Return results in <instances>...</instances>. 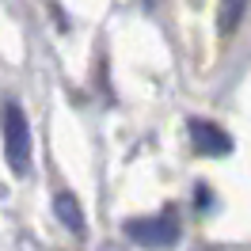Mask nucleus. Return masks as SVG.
Segmentation results:
<instances>
[{"mask_svg":"<svg viewBox=\"0 0 251 251\" xmlns=\"http://www.w3.org/2000/svg\"><path fill=\"white\" fill-rule=\"evenodd\" d=\"M122 228L137 244H175L179 240V221H175L172 209L160 213V217H129Z\"/></svg>","mask_w":251,"mask_h":251,"instance_id":"nucleus-2","label":"nucleus"},{"mask_svg":"<svg viewBox=\"0 0 251 251\" xmlns=\"http://www.w3.org/2000/svg\"><path fill=\"white\" fill-rule=\"evenodd\" d=\"M187 133H190L194 152H202V156H228V152H232V137H228L217 122L190 118V122H187Z\"/></svg>","mask_w":251,"mask_h":251,"instance_id":"nucleus-3","label":"nucleus"},{"mask_svg":"<svg viewBox=\"0 0 251 251\" xmlns=\"http://www.w3.org/2000/svg\"><path fill=\"white\" fill-rule=\"evenodd\" d=\"M0 126H4V156H8V168L16 175H27L31 172V126H27V114L19 110V103L4 107Z\"/></svg>","mask_w":251,"mask_h":251,"instance_id":"nucleus-1","label":"nucleus"},{"mask_svg":"<svg viewBox=\"0 0 251 251\" xmlns=\"http://www.w3.org/2000/svg\"><path fill=\"white\" fill-rule=\"evenodd\" d=\"M53 213H57V221H61L73 236H84V209H80L76 194L57 190V194H53Z\"/></svg>","mask_w":251,"mask_h":251,"instance_id":"nucleus-4","label":"nucleus"},{"mask_svg":"<svg viewBox=\"0 0 251 251\" xmlns=\"http://www.w3.org/2000/svg\"><path fill=\"white\" fill-rule=\"evenodd\" d=\"M244 12H248V0H217V31L232 34L240 27Z\"/></svg>","mask_w":251,"mask_h":251,"instance_id":"nucleus-5","label":"nucleus"}]
</instances>
